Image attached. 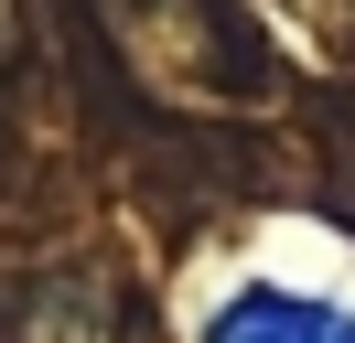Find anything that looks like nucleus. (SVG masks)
I'll use <instances>...</instances> for the list:
<instances>
[{
    "mask_svg": "<svg viewBox=\"0 0 355 343\" xmlns=\"http://www.w3.org/2000/svg\"><path fill=\"white\" fill-rule=\"evenodd\" d=\"M194 343H355V311L323 290H291V279H237Z\"/></svg>",
    "mask_w": 355,
    "mask_h": 343,
    "instance_id": "1",
    "label": "nucleus"
}]
</instances>
